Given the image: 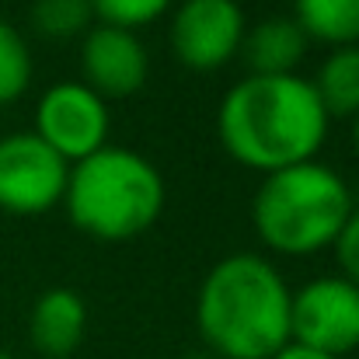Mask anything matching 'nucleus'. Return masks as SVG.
<instances>
[{
  "instance_id": "nucleus-1",
  "label": "nucleus",
  "mask_w": 359,
  "mask_h": 359,
  "mask_svg": "<svg viewBox=\"0 0 359 359\" xmlns=\"http://www.w3.org/2000/svg\"><path fill=\"white\" fill-rule=\"evenodd\" d=\"M328 122L307 77L248 74L217 109V136L238 164L272 175L314 161L328 140Z\"/></svg>"
},
{
  "instance_id": "nucleus-2",
  "label": "nucleus",
  "mask_w": 359,
  "mask_h": 359,
  "mask_svg": "<svg viewBox=\"0 0 359 359\" xmlns=\"http://www.w3.org/2000/svg\"><path fill=\"white\" fill-rule=\"evenodd\" d=\"M290 300L283 272L251 251L220 258L199 283L196 328L217 359H272L290 342Z\"/></svg>"
},
{
  "instance_id": "nucleus-3",
  "label": "nucleus",
  "mask_w": 359,
  "mask_h": 359,
  "mask_svg": "<svg viewBox=\"0 0 359 359\" xmlns=\"http://www.w3.org/2000/svg\"><path fill=\"white\" fill-rule=\"evenodd\" d=\"M168 203L157 164L129 147H102L98 154L70 164L63 206L77 231L119 244L147 234Z\"/></svg>"
},
{
  "instance_id": "nucleus-4",
  "label": "nucleus",
  "mask_w": 359,
  "mask_h": 359,
  "mask_svg": "<svg viewBox=\"0 0 359 359\" xmlns=\"http://www.w3.org/2000/svg\"><path fill=\"white\" fill-rule=\"evenodd\" d=\"M353 210L346 178L321 161H304L262 178L251 199V224L276 255H314L335 244Z\"/></svg>"
},
{
  "instance_id": "nucleus-5",
  "label": "nucleus",
  "mask_w": 359,
  "mask_h": 359,
  "mask_svg": "<svg viewBox=\"0 0 359 359\" xmlns=\"http://www.w3.org/2000/svg\"><path fill=\"white\" fill-rule=\"evenodd\" d=\"M70 164L35 133L0 136V210L39 217L63 203Z\"/></svg>"
},
{
  "instance_id": "nucleus-6",
  "label": "nucleus",
  "mask_w": 359,
  "mask_h": 359,
  "mask_svg": "<svg viewBox=\"0 0 359 359\" xmlns=\"http://www.w3.org/2000/svg\"><path fill=\"white\" fill-rule=\"evenodd\" d=\"M290 342L342 359L359 349V286L342 276H318L290 300Z\"/></svg>"
},
{
  "instance_id": "nucleus-7",
  "label": "nucleus",
  "mask_w": 359,
  "mask_h": 359,
  "mask_svg": "<svg viewBox=\"0 0 359 359\" xmlns=\"http://www.w3.org/2000/svg\"><path fill=\"white\" fill-rule=\"evenodd\" d=\"M109 102L84 81H60L35 105V136L46 140L67 164H77L109 147Z\"/></svg>"
},
{
  "instance_id": "nucleus-8",
  "label": "nucleus",
  "mask_w": 359,
  "mask_h": 359,
  "mask_svg": "<svg viewBox=\"0 0 359 359\" xmlns=\"http://www.w3.org/2000/svg\"><path fill=\"white\" fill-rule=\"evenodd\" d=\"M244 11L238 0H182L171 14V53L182 67L210 74L227 67L244 42Z\"/></svg>"
},
{
  "instance_id": "nucleus-9",
  "label": "nucleus",
  "mask_w": 359,
  "mask_h": 359,
  "mask_svg": "<svg viewBox=\"0 0 359 359\" xmlns=\"http://www.w3.org/2000/svg\"><path fill=\"white\" fill-rule=\"evenodd\" d=\"M81 70L84 84L112 98H133L150 77V56L136 32L116 25H91L81 39Z\"/></svg>"
},
{
  "instance_id": "nucleus-10",
  "label": "nucleus",
  "mask_w": 359,
  "mask_h": 359,
  "mask_svg": "<svg viewBox=\"0 0 359 359\" xmlns=\"http://www.w3.org/2000/svg\"><path fill=\"white\" fill-rule=\"evenodd\" d=\"M84 332H88V304L81 300V293L67 286H53L35 297L28 314V339L39 356H74L84 342Z\"/></svg>"
},
{
  "instance_id": "nucleus-11",
  "label": "nucleus",
  "mask_w": 359,
  "mask_h": 359,
  "mask_svg": "<svg viewBox=\"0 0 359 359\" xmlns=\"http://www.w3.org/2000/svg\"><path fill=\"white\" fill-rule=\"evenodd\" d=\"M307 35L293 18H269L244 32L241 53L251 74H297V63L307 53Z\"/></svg>"
},
{
  "instance_id": "nucleus-12",
  "label": "nucleus",
  "mask_w": 359,
  "mask_h": 359,
  "mask_svg": "<svg viewBox=\"0 0 359 359\" xmlns=\"http://www.w3.org/2000/svg\"><path fill=\"white\" fill-rule=\"evenodd\" d=\"M318 102L328 119H356L359 116V46H339L318 67L311 81Z\"/></svg>"
},
{
  "instance_id": "nucleus-13",
  "label": "nucleus",
  "mask_w": 359,
  "mask_h": 359,
  "mask_svg": "<svg viewBox=\"0 0 359 359\" xmlns=\"http://www.w3.org/2000/svg\"><path fill=\"white\" fill-rule=\"evenodd\" d=\"M293 21L332 49L359 46V0H293Z\"/></svg>"
},
{
  "instance_id": "nucleus-14",
  "label": "nucleus",
  "mask_w": 359,
  "mask_h": 359,
  "mask_svg": "<svg viewBox=\"0 0 359 359\" xmlns=\"http://www.w3.org/2000/svg\"><path fill=\"white\" fill-rule=\"evenodd\" d=\"M95 25L91 0H32V28L49 42H67Z\"/></svg>"
},
{
  "instance_id": "nucleus-15",
  "label": "nucleus",
  "mask_w": 359,
  "mask_h": 359,
  "mask_svg": "<svg viewBox=\"0 0 359 359\" xmlns=\"http://www.w3.org/2000/svg\"><path fill=\"white\" fill-rule=\"evenodd\" d=\"M32 49L25 42V35L0 18V105H11L18 102L28 84H32Z\"/></svg>"
},
{
  "instance_id": "nucleus-16",
  "label": "nucleus",
  "mask_w": 359,
  "mask_h": 359,
  "mask_svg": "<svg viewBox=\"0 0 359 359\" xmlns=\"http://www.w3.org/2000/svg\"><path fill=\"white\" fill-rule=\"evenodd\" d=\"M175 0H91V11L98 18V25H116L136 32L140 25L157 21Z\"/></svg>"
},
{
  "instance_id": "nucleus-17",
  "label": "nucleus",
  "mask_w": 359,
  "mask_h": 359,
  "mask_svg": "<svg viewBox=\"0 0 359 359\" xmlns=\"http://www.w3.org/2000/svg\"><path fill=\"white\" fill-rule=\"evenodd\" d=\"M332 248H335V262L342 269V279H349L353 286H359V210L349 213L346 227L339 231V238H335Z\"/></svg>"
},
{
  "instance_id": "nucleus-18",
  "label": "nucleus",
  "mask_w": 359,
  "mask_h": 359,
  "mask_svg": "<svg viewBox=\"0 0 359 359\" xmlns=\"http://www.w3.org/2000/svg\"><path fill=\"white\" fill-rule=\"evenodd\" d=\"M272 359H335V356L318 353V349H307V346H300V342H286Z\"/></svg>"
},
{
  "instance_id": "nucleus-19",
  "label": "nucleus",
  "mask_w": 359,
  "mask_h": 359,
  "mask_svg": "<svg viewBox=\"0 0 359 359\" xmlns=\"http://www.w3.org/2000/svg\"><path fill=\"white\" fill-rule=\"evenodd\" d=\"M353 143H356V154H359V116L353 119Z\"/></svg>"
},
{
  "instance_id": "nucleus-20",
  "label": "nucleus",
  "mask_w": 359,
  "mask_h": 359,
  "mask_svg": "<svg viewBox=\"0 0 359 359\" xmlns=\"http://www.w3.org/2000/svg\"><path fill=\"white\" fill-rule=\"evenodd\" d=\"M182 359H213L210 353H189V356H182Z\"/></svg>"
},
{
  "instance_id": "nucleus-21",
  "label": "nucleus",
  "mask_w": 359,
  "mask_h": 359,
  "mask_svg": "<svg viewBox=\"0 0 359 359\" xmlns=\"http://www.w3.org/2000/svg\"><path fill=\"white\" fill-rule=\"evenodd\" d=\"M0 359H14V356H7V353H0Z\"/></svg>"
}]
</instances>
